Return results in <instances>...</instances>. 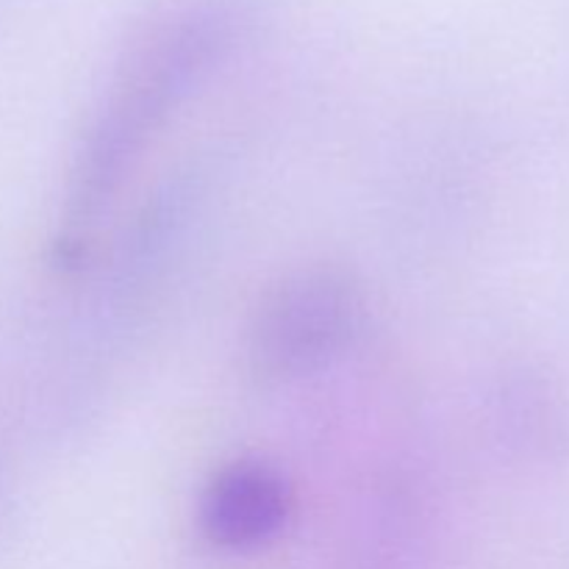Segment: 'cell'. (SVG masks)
<instances>
[{
	"instance_id": "2",
	"label": "cell",
	"mask_w": 569,
	"mask_h": 569,
	"mask_svg": "<svg viewBox=\"0 0 569 569\" xmlns=\"http://www.w3.org/2000/svg\"><path fill=\"white\" fill-rule=\"evenodd\" d=\"M367 320L361 283L342 267H303L261 295L244 339L248 367L261 383H287L333 365Z\"/></svg>"
},
{
	"instance_id": "3",
	"label": "cell",
	"mask_w": 569,
	"mask_h": 569,
	"mask_svg": "<svg viewBox=\"0 0 569 569\" xmlns=\"http://www.w3.org/2000/svg\"><path fill=\"white\" fill-rule=\"evenodd\" d=\"M292 489L272 465L259 459L220 467L200 495V531L220 550H256L283 531Z\"/></svg>"
},
{
	"instance_id": "1",
	"label": "cell",
	"mask_w": 569,
	"mask_h": 569,
	"mask_svg": "<svg viewBox=\"0 0 569 569\" xmlns=\"http://www.w3.org/2000/svg\"><path fill=\"white\" fill-rule=\"evenodd\" d=\"M250 11V0H172L133 33L76 153L72 228H89L111 203L156 133L233 53Z\"/></svg>"
},
{
	"instance_id": "4",
	"label": "cell",
	"mask_w": 569,
	"mask_h": 569,
	"mask_svg": "<svg viewBox=\"0 0 569 569\" xmlns=\"http://www.w3.org/2000/svg\"><path fill=\"white\" fill-rule=\"evenodd\" d=\"M498 422L511 448L528 459L556 461L569 448V403L550 378L520 370L498 392Z\"/></svg>"
}]
</instances>
